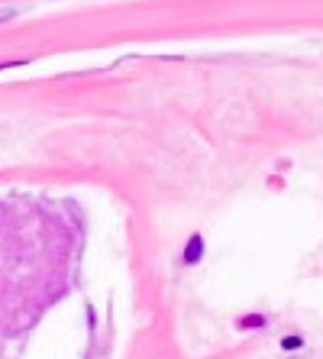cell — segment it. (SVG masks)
I'll return each mask as SVG.
<instances>
[{"label": "cell", "instance_id": "3", "mask_svg": "<svg viewBox=\"0 0 323 359\" xmlns=\"http://www.w3.org/2000/svg\"><path fill=\"white\" fill-rule=\"evenodd\" d=\"M301 347H304V337H301V333H285V337H281V350L285 353L301 350Z\"/></svg>", "mask_w": 323, "mask_h": 359}, {"label": "cell", "instance_id": "4", "mask_svg": "<svg viewBox=\"0 0 323 359\" xmlns=\"http://www.w3.org/2000/svg\"><path fill=\"white\" fill-rule=\"evenodd\" d=\"M19 62H0V72H3V68H17Z\"/></svg>", "mask_w": 323, "mask_h": 359}, {"label": "cell", "instance_id": "2", "mask_svg": "<svg viewBox=\"0 0 323 359\" xmlns=\"http://www.w3.org/2000/svg\"><path fill=\"white\" fill-rule=\"evenodd\" d=\"M265 324H268L265 314H246V317H240V321H236V327H240V331H262Z\"/></svg>", "mask_w": 323, "mask_h": 359}, {"label": "cell", "instance_id": "1", "mask_svg": "<svg viewBox=\"0 0 323 359\" xmlns=\"http://www.w3.org/2000/svg\"><path fill=\"white\" fill-rule=\"evenodd\" d=\"M204 259V237L201 233H191L185 243V253H181V262L185 265H197Z\"/></svg>", "mask_w": 323, "mask_h": 359}]
</instances>
